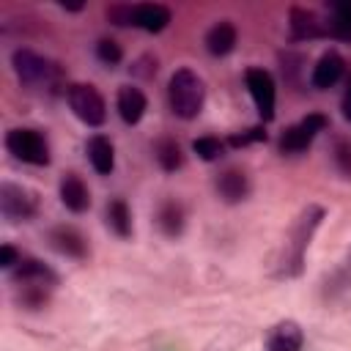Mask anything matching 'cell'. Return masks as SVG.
I'll use <instances>...</instances> for the list:
<instances>
[{"label": "cell", "mask_w": 351, "mask_h": 351, "mask_svg": "<svg viewBox=\"0 0 351 351\" xmlns=\"http://www.w3.org/2000/svg\"><path fill=\"white\" fill-rule=\"evenodd\" d=\"M340 77H343V58L337 52L321 55V60L313 66V88H318V90L332 88Z\"/></svg>", "instance_id": "14"}, {"label": "cell", "mask_w": 351, "mask_h": 351, "mask_svg": "<svg viewBox=\"0 0 351 351\" xmlns=\"http://www.w3.org/2000/svg\"><path fill=\"white\" fill-rule=\"evenodd\" d=\"M167 101L178 118H184V121L197 118L203 110V101H206L203 80L192 69H178L167 82Z\"/></svg>", "instance_id": "1"}, {"label": "cell", "mask_w": 351, "mask_h": 351, "mask_svg": "<svg viewBox=\"0 0 351 351\" xmlns=\"http://www.w3.org/2000/svg\"><path fill=\"white\" fill-rule=\"evenodd\" d=\"M321 217H324V211H321L318 206H310V208L299 217V222L293 225L291 239L285 241V258H282V274H285V277H296V274L302 271L304 250H307L310 236H313V230L318 228Z\"/></svg>", "instance_id": "3"}, {"label": "cell", "mask_w": 351, "mask_h": 351, "mask_svg": "<svg viewBox=\"0 0 351 351\" xmlns=\"http://www.w3.org/2000/svg\"><path fill=\"white\" fill-rule=\"evenodd\" d=\"M14 280L16 282H41V285H55V274L36 258H22L16 263V271H14Z\"/></svg>", "instance_id": "20"}, {"label": "cell", "mask_w": 351, "mask_h": 351, "mask_svg": "<svg viewBox=\"0 0 351 351\" xmlns=\"http://www.w3.org/2000/svg\"><path fill=\"white\" fill-rule=\"evenodd\" d=\"M96 55H99V60L101 63H107V66H115V63H121V47L112 41V38H101L99 44H96Z\"/></svg>", "instance_id": "25"}, {"label": "cell", "mask_w": 351, "mask_h": 351, "mask_svg": "<svg viewBox=\"0 0 351 351\" xmlns=\"http://www.w3.org/2000/svg\"><path fill=\"white\" fill-rule=\"evenodd\" d=\"M304 343V335L299 329V324L293 321H282L277 324L269 337H266V351H299Z\"/></svg>", "instance_id": "13"}, {"label": "cell", "mask_w": 351, "mask_h": 351, "mask_svg": "<svg viewBox=\"0 0 351 351\" xmlns=\"http://www.w3.org/2000/svg\"><path fill=\"white\" fill-rule=\"evenodd\" d=\"M192 151H195L200 159H206V162H214V159H219V156H222L225 145H222L217 137H197V140L192 143Z\"/></svg>", "instance_id": "24"}, {"label": "cell", "mask_w": 351, "mask_h": 351, "mask_svg": "<svg viewBox=\"0 0 351 351\" xmlns=\"http://www.w3.org/2000/svg\"><path fill=\"white\" fill-rule=\"evenodd\" d=\"M66 99H69L71 112H74L82 123H88V126H101V123H104V118H107V107H104L101 93H99L93 85L74 82V85H69Z\"/></svg>", "instance_id": "5"}, {"label": "cell", "mask_w": 351, "mask_h": 351, "mask_svg": "<svg viewBox=\"0 0 351 351\" xmlns=\"http://www.w3.org/2000/svg\"><path fill=\"white\" fill-rule=\"evenodd\" d=\"M88 159L93 165V170L99 176H110L112 167H115V151H112V143L104 137V134H93L88 140Z\"/></svg>", "instance_id": "17"}, {"label": "cell", "mask_w": 351, "mask_h": 351, "mask_svg": "<svg viewBox=\"0 0 351 351\" xmlns=\"http://www.w3.org/2000/svg\"><path fill=\"white\" fill-rule=\"evenodd\" d=\"M244 80H247L250 96L258 107V115L263 121H271L274 118V80H271V74L266 69H247Z\"/></svg>", "instance_id": "9"}, {"label": "cell", "mask_w": 351, "mask_h": 351, "mask_svg": "<svg viewBox=\"0 0 351 351\" xmlns=\"http://www.w3.org/2000/svg\"><path fill=\"white\" fill-rule=\"evenodd\" d=\"M49 241H52V247H55L58 252H63V255H69V258H85V255H88V241H85V236H82L77 228H71V225L55 228V230L49 233Z\"/></svg>", "instance_id": "12"}, {"label": "cell", "mask_w": 351, "mask_h": 351, "mask_svg": "<svg viewBox=\"0 0 351 351\" xmlns=\"http://www.w3.org/2000/svg\"><path fill=\"white\" fill-rule=\"evenodd\" d=\"M145 107H148V101H145V93L140 88L123 85L118 90V112H121V118L126 123H137L145 115Z\"/></svg>", "instance_id": "15"}, {"label": "cell", "mask_w": 351, "mask_h": 351, "mask_svg": "<svg viewBox=\"0 0 351 351\" xmlns=\"http://www.w3.org/2000/svg\"><path fill=\"white\" fill-rule=\"evenodd\" d=\"M5 148L27 165H47L49 162V145L36 129H11L5 134Z\"/></svg>", "instance_id": "6"}, {"label": "cell", "mask_w": 351, "mask_h": 351, "mask_svg": "<svg viewBox=\"0 0 351 351\" xmlns=\"http://www.w3.org/2000/svg\"><path fill=\"white\" fill-rule=\"evenodd\" d=\"M291 36L293 38H318L324 33H329L324 27V22L318 19V14L307 11V8H291Z\"/></svg>", "instance_id": "16"}, {"label": "cell", "mask_w": 351, "mask_h": 351, "mask_svg": "<svg viewBox=\"0 0 351 351\" xmlns=\"http://www.w3.org/2000/svg\"><path fill=\"white\" fill-rule=\"evenodd\" d=\"M335 165L343 176H351V143H346V140L335 143Z\"/></svg>", "instance_id": "26"}, {"label": "cell", "mask_w": 351, "mask_h": 351, "mask_svg": "<svg viewBox=\"0 0 351 351\" xmlns=\"http://www.w3.org/2000/svg\"><path fill=\"white\" fill-rule=\"evenodd\" d=\"M324 129H326V118L321 112H310L307 118H302L299 123L288 126L280 134V151L282 154H302L313 143V137L318 132H324Z\"/></svg>", "instance_id": "8"}, {"label": "cell", "mask_w": 351, "mask_h": 351, "mask_svg": "<svg viewBox=\"0 0 351 351\" xmlns=\"http://www.w3.org/2000/svg\"><path fill=\"white\" fill-rule=\"evenodd\" d=\"M107 16L115 25H134L148 33H159L170 22V8L159 3H140V5H112L107 8Z\"/></svg>", "instance_id": "4"}, {"label": "cell", "mask_w": 351, "mask_h": 351, "mask_svg": "<svg viewBox=\"0 0 351 351\" xmlns=\"http://www.w3.org/2000/svg\"><path fill=\"white\" fill-rule=\"evenodd\" d=\"M19 261H22V258L16 255V250H14L11 244H3V247H0V266H3V269H11V266L19 263Z\"/></svg>", "instance_id": "28"}, {"label": "cell", "mask_w": 351, "mask_h": 351, "mask_svg": "<svg viewBox=\"0 0 351 351\" xmlns=\"http://www.w3.org/2000/svg\"><path fill=\"white\" fill-rule=\"evenodd\" d=\"M11 63H14V71H16L19 82L25 88H30V90H55L60 77H63L58 63L36 55L30 49H16Z\"/></svg>", "instance_id": "2"}, {"label": "cell", "mask_w": 351, "mask_h": 351, "mask_svg": "<svg viewBox=\"0 0 351 351\" xmlns=\"http://www.w3.org/2000/svg\"><path fill=\"white\" fill-rule=\"evenodd\" d=\"M233 47H236V27H233L228 19H222V22H217V25L208 27V33H206V49H208L211 55L222 58V55H228Z\"/></svg>", "instance_id": "18"}, {"label": "cell", "mask_w": 351, "mask_h": 351, "mask_svg": "<svg viewBox=\"0 0 351 351\" xmlns=\"http://www.w3.org/2000/svg\"><path fill=\"white\" fill-rule=\"evenodd\" d=\"M60 200L74 214H82L90 206V192H88V186L82 184V178L77 173H66L60 178Z\"/></svg>", "instance_id": "11"}, {"label": "cell", "mask_w": 351, "mask_h": 351, "mask_svg": "<svg viewBox=\"0 0 351 351\" xmlns=\"http://www.w3.org/2000/svg\"><path fill=\"white\" fill-rule=\"evenodd\" d=\"M0 214L8 222H25L36 214V195L19 184L3 181L0 184Z\"/></svg>", "instance_id": "7"}, {"label": "cell", "mask_w": 351, "mask_h": 351, "mask_svg": "<svg viewBox=\"0 0 351 351\" xmlns=\"http://www.w3.org/2000/svg\"><path fill=\"white\" fill-rule=\"evenodd\" d=\"M217 195L225 200V203H241L247 195H250V178L244 170L239 167H228L217 176Z\"/></svg>", "instance_id": "10"}, {"label": "cell", "mask_w": 351, "mask_h": 351, "mask_svg": "<svg viewBox=\"0 0 351 351\" xmlns=\"http://www.w3.org/2000/svg\"><path fill=\"white\" fill-rule=\"evenodd\" d=\"M154 156H156V162L162 165V170H167V173H176V170L184 165V156H181L178 143L170 140V137H162V140L154 145Z\"/></svg>", "instance_id": "22"}, {"label": "cell", "mask_w": 351, "mask_h": 351, "mask_svg": "<svg viewBox=\"0 0 351 351\" xmlns=\"http://www.w3.org/2000/svg\"><path fill=\"white\" fill-rule=\"evenodd\" d=\"M343 118L346 121H351V82H348V88H346V93H343Z\"/></svg>", "instance_id": "29"}, {"label": "cell", "mask_w": 351, "mask_h": 351, "mask_svg": "<svg viewBox=\"0 0 351 351\" xmlns=\"http://www.w3.org/2000/svg\"><path fill=\"white\" fill-rule=\"evenodd\" d=\"M156 222L165 236H178L184 230V208L176 200H165L156 211Z\"/></svg>", "instance_id": "21"}, {"label": "cell", "mask_w": 351, "mask_h": 351, "mask_svg": "<svg viewBox=\"0 0 351 351\" xmlns=\"http://www.w3.org/2000/svg\"><path fill=\"white\" fill-rule=\"evenodd\" d=\"M107 225H110L121 239H126V236L132 233V217H129V208H126L123 200H112V203L107 206Z\"/></svg>", "instance_id": "23"}, {"label": "cell", "mask_w": 351, "mask_h": 351, "mask_svg": "<svg viewBox=\"0 0 351 351\" xmlns=\"http://www.w3.org/2000/svg\"><path fill=\"white\" fill-rule=\"evenodd\" d=\"M255 140H266V132H263L261 126L250 129L247 134H233V137H230V143H233V145H247V143H255Z\"/></svg>", "instance_id": "27"}, {"label": "cell", "mask_w": 351, "mask_h": 351, "mask_svg": "<svg viewBox=\"0 0 351 351\" xmlns=\"http://www.w3.org/2000/svg\"><path fill=\"white\" fill-rule=\"evenodd\" d=\"M326 30H329L335 38L351 44V0H343V3H332V5H329Z\"/></svg>", "instance_id": "19"}]
</instances>
